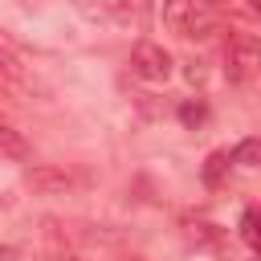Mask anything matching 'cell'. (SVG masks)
Here are the masks:
<instances>
[{
	"instance_id": "obj_11",
	"label": "cell",
	"mask_w": 261,
	"mask_h": 261,
	"mask_svg": "<svg viewBox=\"0 0 261 261\" xmlns=\"http://www.w3.org/2000/svg\"><path fill=\"white\" fill-rule=\"evenodd\" d=\"M232 0H208V8H228Z\"/></svg>"
},
{
	"instance_id": "obj_4",
	"label": "cell",
	"mask_w": 261,
	"mask_h": 261,
	"mask_svg": "<svg viewBox=\"0 0 261 261\" xmlns=\"http://www.w3.org/2000/svg\"><path fill=\"white\" fill-rule=\"evenodd\" d=\"M29 188L41 192V196H61V192L73 188V175L61 171V167H33L29 171Z\"/></svg>"
},
{
	"instance_id": "obj_12",
	"label": "cell",
	"mask_w": 261,
	"mask_h": 261,
	"mask_svg": "<svg viewBox=\"0 0 261 261\" xmlns=\"http://www.w3.org/2000/svg\"><path fill=\"white\" fill-rule=\"evenodd\" d=\"M110 4H118V8H126V4H130V0H110Z\"/></svg>"
},
{
	"instance_id": "obj_6",
	"label": "cell",
	"mask_w": 261,
	"mask_h": 261,
	"mask_svg": "<svg viewBox=\"0 0 261 261\" xmlns=\"http://www.w3.org/2000/svg\"><path fill=\"white\" fill-rule=\"evenodd\" d=\"M257 159H261V139H241L237 151L228 155V163H241V167H257Z\"/></svg>"
},
{
	"instance_id": "obj_8",
	"label": "cell",
	"mask_w": 261,
	"mask_h": 261,
	"mask_svg": "<svg viewBox=\"0 0 261 261\" xmlns=\"http://www.w3.org/2000/svg\"><path fill=\"white\" fill-rule=\"evenodd\" d=\"M204 118H208V106H204L200 98H188V102L179 106V122H184V126H192V130H196Z\"/></svg>"
},
{
	"instance_id": "obj_10",
	"label": "cell",
	"mask_w": 261,
	"mask_h": 261,
	"mask_svg": "<svg viewBox=\"0 0 261 261\" xmlns=\"http://www.w3.org/2000/svg\"><path fill=\"white\" fill-rule=\"evenodd\" d=\"M12 86H16V77H12V73L0 65V90H12Z\"/></svg>"
},
{
	"instance_id": "obj_1",
	"label": "cell",
	"mask_w": 261,
	"mask_h": 261,
	"mask_svg": "<svg viewBox=\"0 0 261 261\" xmlns=\"http://www.w3.org/2000/svg\"><path fill=\"white\" fill-rule=\"evenodd\" d=\"M208 24H212L208 0H163V29L179 37H204Z\"/></svg>"
},
{
	"instance_id": "obj_9",
	"label": "cell",
	"mask_w": 261,
	"mask_h": 261,
	"mask_svg": "<svg viewBox=\"0 0 261 261\" xmlns=\"http://www.w3.org/2000/svg\"><path fill=\"white\" fill-rule=\"evenodd\" d=\"M241 241L257 253V245H261L257 241V208H245V216H241Z\"/></svg>"
},
{
	"instance_id": "obj_13",
	"label": "cell",
	"mask_w": 261,
	"mask_h": 261,
	"mask_svg": "<svg viewBox=\"0 0 261 261\" xmlns=\"http://www.w3.org/2000/svg\"><path fill=\"white\" fill-rule=\"evenodd\" d=\"M0 204H4V196H0Z\"/></svg>"
},
{
	"instance_id": "obj_5",
	"label": "cell",
	"mask_w": 261,
	"mask_h": 261,
	"mask_svg": "<svg viewBox=\"0 0 261 261\" xmlns=\"http://www.w3.org/2000/svg\"><path fill=\"white\" fill-rule=\"evenodd\" d=\"M0 155H4V159H29V155H33L29 139H24L12 122H4V118H0Z\"/></svg>"
},
{
	"instance_id": "obj_2",
	"label": "cell",
	"mask_w": 261,
	"mask_h": 261,
	"mask_svg": "<svg viewBox=\"0 0 261 261\" xmlns=\"http://www.w3.org/2000/svg\"><path fill=\"white\" fill-rule=\"evenodd\" d=\"M130 69L143 77V82H167L171 77V53L155 41H139L135 53H130Z\"/></svg>"
},
{
	"instance_id": "obj_7",
	"label": "cell",
	"mask_w": 261,
	"mask_h": 261,
	"mask_svg": "<svg viewBox=\"0 0 261 261\" xmlns=\"http://www.w3.org/2000/svg\"><path fill=\"white\" fill-rule=\"evenodd\" d=\"M224 171H228V151H212L208 163H204V184H208V188H220Z\"/></svg>"
},
{
	"instance_id": "obj_3",
	"label": "cell",
	"mask_w": 261,
	"mask_h": 261,
	"mask_svg": "<svg viewBox=\"0 0 261 261\" xmlns=\"http://www.w3.org/2000/svg\"><path fill=\"white\" fill-rule=\"evenodd\" d=\"M257 65H261V49H257V41H253V37H237L232 49H228V82H237V86L253 82Z\"/></svg>"
}]
</instances>
